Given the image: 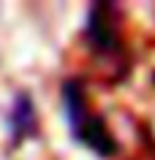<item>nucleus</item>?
<instances>
[{
  "instance_id": "f257e3e1",
  "label": "nucleus",
  "mask_w": 155,
  "mask_h": 160,
  "mask_svg": "<svg viewBox=\"0 0 155 160\" xmlns=\"http://www.w3.org/2000/svg\"><path fill=\"white\" fill-rule=\"evenodd\" d=\"M63 109H65V117H68V128L74 138L82 141L85 147L101 155V158H112L120 152V144L109 133V128L98 114H90L87 109V95H85V87L82 82L76 79H68L63 84Z\"/></svg>"
},
{
  "instance_id": "7ed1b4c3",
  "label": "nucleus",
  "mask_w": 155,
  "mask_h": 160,
  "mask_svg": "<svg viewBox=\"0 0 155 160\" xmlns=\"http://www.w3.org/2000/svg\"><path fill=\"white\" fill-rule=\"evenodd\" d=\"M35 106H33V98L27 92H19L11 103V111H8V130H11V144L17 147L22 144L25 138H33L35 136Z\"/></svg>"
},
{
  "instance_id": "f03ea898",
  "label": "nucleus",
  "mask_w": 155,
  "mask_h": 160,
  "mask_svg": "<svg viewBox=\"0 0 155 160\" xmlns=\"http://www.w3.org/2000/svg\"><path fill=\"white\" fill-rule=\"evenodd\" d=\"M87 41L95 52H117L120 49V33L114 25V8L109 3L90 6L87 17Z\"/></svg>"
}]
</instances>
